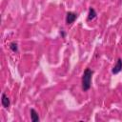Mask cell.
Masks as SVG:
<instances>
[{
    "mask_svg": "<svg viewBox=\"0 0 122 122\" xmlns=\"http://www.w3.org/2000/svg\"><path fill=\"white\" fill-rule=\"evenodd\" d=\"M10 50L12 51H17V44L16 43H14V42H12L11 44H10Z\"/></svg>",
    "mask_w": 122,
    "mask_h": 122,
    "instance_id": "7",
    "label": "cell"
},
{
    "mask_svg": "<svg viewBox=\"0 0 122 122\" xmlns=\"http://www.w3.org/2000/svg\"><path fill=\"white\" fill-rule=\"evenodd\" d=\"M30 118L33 122H36V121H39V116H38V113L36 112V111L34 109H31L30 110Z\"/></svg>",
    "mask_w": 122,
    "mask_h": 122,
    "instance_id": "5",
    "label": "cell"
},
{
    "mask_svg": "<svg viewBox=\"0 0 122 122\" xmlns=\"http://www.w3.org/2000/svg\"><path fill=\"white\" fill-rule=\"evenodd\" d=\"M92 71L91 69H86L83 76H82V89L83 91H88L91 88V83H92Z\"/></svg>",
    "mask_w": 122,
    "mask_h": 122,
    "instance_id": "1",
    "label": "cell"
},
{
    "mask_svg": "<svg viewBox=\"0 0 122 122\" xmlns=\"http://www.w3.org/2000/svg\"><path fill=\"white\" fill-rule=\"evenodd\" d=\"M76 17H77V14H76V13L71 12V11L68 12V13H67V17H66V23H67L68 25L73 23L74 20L76 19Z\"/></svg>",
    "mask_w": 122,
    "mask_h": 122,
    "instance_id": "2",
    "label": "cell"
},
{
    "mask_svg": "<svg viewBox=\"0 0 122 122\" xmlns=\"http://www.w3.org/2000/svg\"><path fill=\"white\" fill-rule=\"evenodd\" d=\"M95 16H96V12H95L94 9L91 8L90 10H89V16H88V19H89V20H92V19H93Z\"/></svg>",
    "mask_w": 122,
    "mask_h": 122,
    "instance_id": "6",
    "label": "cell"
},
{
    "mask_svg": "<svg viewBox=\"0 0 122 122\" xmlns=\"http://www.w3.org/2000/svg\"><path fill=\"white\" fill-rule=\"evenodd\" d=\"M2 105L6 109H8L10 107V99L5 93H2Z\"/></svg>",
    "mask_w": 122,
    "mask_h": 122,
    "instance_id": "4",
    "label": "cell"
},
{
    "mask_svg": "<svg viewBox=\"0 0 122 122\" xmlns=\"http://www.w3.org/2000/svg\"><path fill=\"white\" fill-rule=\"evenodd\" d=\"M121 70H122V59L119 58V59L117 60V62H116L115 66L112 68V73L117 74L118 72L121 71Z\"/></svg>",
    "mask_w": 122,
    "mask_h": 122,
    "instance_id": "3",
    "label": "cell"
}]
</instances>
